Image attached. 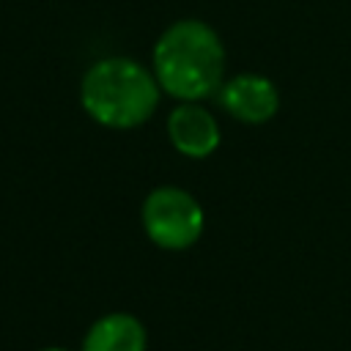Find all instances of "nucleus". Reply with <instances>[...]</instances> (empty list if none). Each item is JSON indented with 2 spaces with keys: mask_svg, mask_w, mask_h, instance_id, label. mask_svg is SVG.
Returning <instances> with one entry per match:
<instances>
[{
  "mask_svg": "<svg viewBox=\"0 0 351 351\" xmlns=\"http://www.w3.org/2000/svg\"><path fill=\"white\" fill-rule=\"evenodd\" d=\"M219 104L244 123H266L280 107V93L263 74H236L222 82Z\"/></svg>",
  "mask_w": 351,
  "mask_h": 351,
  "instance_id": "obj_4",
  "label": "nucleus"
},
{
  "mask_svg": "<svg viewBox=\"0 0 351 351\" xmlns=\"http://www.w3.org/2000/svg\"><path fill=\"white\" fill-rule=\"evenodd\" d=\"M41 351H66V348H41Z\"/></svg>",
  "mask_w": 351,
  "mask_h": 351,
  "instance_id": "obj_7",
  "label": "nucleus"
},
{
  "mask_svg": "<svg viewBox=\"0 0 351 351\" xmlns=\"http://www.w3.org/2000/svg\"><path fill=\"white\" fill-rule=\"evenodd\" d=\"M82 351H145V326L129 313H110L88 329Z\"/></svg>",
  "mask_w": 351,
  "mask_h": 351,
  "instance_id": "obj_6",
  "label": "nucleus"
},
{
  "mask_svg": "<svg viewBox=\"0 0 351 351\" xmlns=\"http://www.w3.org/2000/svg\"><path fill=\"white\" fill-rule=\"evenodd\" d=\"M167 134L176 151L189 159H206L219 145V126L214 115L195 101H184L170 112Z\"/></svg>",
  "mask_w": 351,
  "mask_h": 351,
  "instance_id": "obj_5",
  "label": "nucleus"
},
{
  "mask_svg": "<svg viewBox=\"0 0 351 351\" xmlns=\"http://www.w3.org/2000/svg\"><path fill=\"white\" fill-rule=\"evenodd\" d=\"M225 47L200 19L173 22L154 47V77L159 88L181 101H200L222 88Z\"/></svg>",
  "mask_w": 351,
  "mask_h": 351,
  "instance_id": "obj_1",
  "label": "nucleus"
},
{
  "mask_svg": "<svg viewBox=\"0 0 351 351\" xmlns=\"http://www.w3.org/2000/svg\"><path fill=\"white\" fill-rule=\"evenodd\" d=\"M156 77L132 58L96 60L80 85L85 112L110 129H132L154 115L159 107Z\"/></svg>",
  "mask_w": 351,
  "mask_h": 351,
  "instance_id": "obj_2",
  "label": "nucleus"
},
{
  "mask_svg": "<svg viewBox=\"0 0 351 351\" xmlns=\"http://www.w3.org/2000/svg\"><path fill=\"white\" fill-rule=\"evenodd\" d=\"M203 208L181 186H156L143 203V228L162 250H186L203 233Z\"/></svg>",
  "mask_w": 351,
  "mask_h": 351,
  "instance_id": "obj_3",
  "label": "nucleus"
}]
</instances>
